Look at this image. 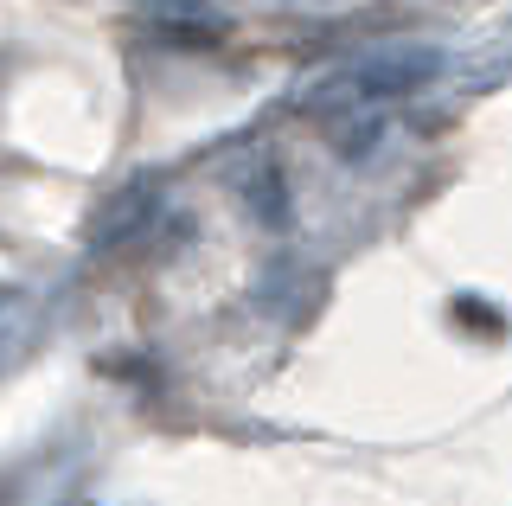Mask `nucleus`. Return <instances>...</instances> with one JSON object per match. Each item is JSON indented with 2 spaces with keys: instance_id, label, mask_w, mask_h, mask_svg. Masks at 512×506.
I'll return each mask as SVG.
<instances>
[]
</instances>
